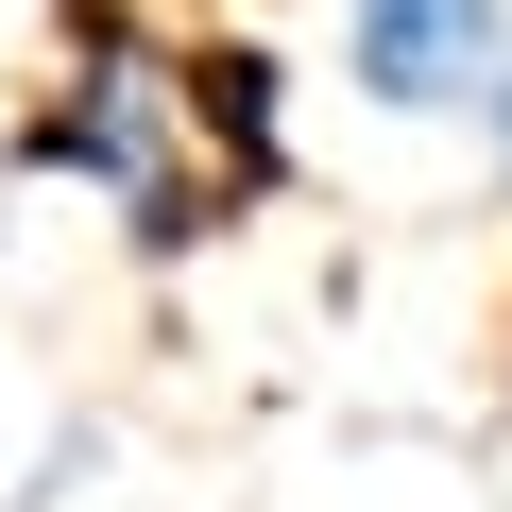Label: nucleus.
<instances>
[{
	"mask_svg": "<svg viewBox=\"0 0 512 512\" xmlns=\"http://www.w3.org/2000/svg\"><path fill=\"white\" fill-rule=\"evenodd\" d=\"M512 52V0H342V103L376 120H461Z\"/></svg>",
	"mask_w": 512,
	"mask_h": 512,
	"instance_id": "obj_2",
	"label": "nucleus"
},
{
	"mask_svg": "<svg viewBox=\"0 0 512 512\" xmlns=\"http://www.w3.org/2000/svg\"><path fill=\"white\" fill-rule=\"evenodd\" d=\"M171 86H188V154L222 171V205H291V52L274 35H171Z\"/></svg>",
	"mask_w": 512,
	"mask_h": 512,
	"instance_id": "obj_3",
	"label": "nucleus"
},
{
	"mask_svg": "<svg viewBox=\"0 0 512 512\" xmlns=\"http://www.w3.org/2000/svg\"><path fill=\"white\" fill-rule=\"evenodd\" d=\"M86 461H103V427H52V444H35V478H18V512H69V495H86Z\"/></svg>",
	"mask_w": 512,
	"mask_h": 512,
	"instance_id": "obj_4",
	"label": "nucleus"
},
{
	"mask_svg": "<svg viewBox=\"0 0 512 512\" xmlns=\"http://www.w3.org/2000/svg\"><path fill=\"white\" fill-rule=\"evenodd\" d=\"M0 171L18 188H86L154 274L171 256H205L239 205L222 171L188 154V86H171V18H137V0H52V86L18 103V137H0Z\"/></svg>",
	"mask_w": 512,
	"mask_h": 512,
	"instance_id": "obj_1",
	"label": "nucleus"
},
{
	"mask_svg": "<svg viewBox=\"0 0 512 512\" xmlns=\"http://www.w3.org/2000/svg\"><path fill=\"white\" fill-rule=\"evenodd\" d=\"M461 137H478V188H495V205H512V52H495V86H478V103H461Z\"/></svg>",
	"mask_w": 512,
	"mask_h": 512,
	"instance_id": "obj_5",
	"label": "nucleus"
}]
</instances>
